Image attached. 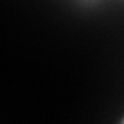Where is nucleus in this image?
Returning <instances> with one entry per match:
<instances>
[{"label":"nucleus","instance_id":"obj_1","mask_svg":"<svg viewBox=\"0 0 124 124\" xmlns=\"http://www.w3.org/2000/svg\"><path fill=\"white\" fill-rule=\"evenodd\" d=\"M121 121H123V123H124V118H123V119H121Z\"/></svg>","mask_w":124,"mask_h":124}]
</instances>
